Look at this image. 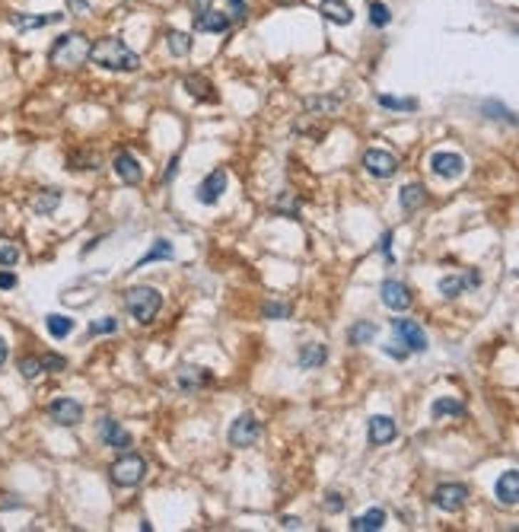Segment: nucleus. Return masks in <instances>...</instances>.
<instances>
[{
	"instance_id": "obj_14",
	"label": "nucleus",
	"mask_w": 519,
	"mask_h": 532,
	"mask_svg": "<svg viewBox=\"0 0 519 532\" xmlns=\"http://www.w3.org/2000/svg\"><path fill=\"white\" fill-rule=\"evenodd\" d=\"M494 494H497V501H500V503L516 507V503H519V469H510V472H503L500 479H497Z\"/></svg>"
},
{
	"instance_id": "obj_35",
	"label": "nucleus",
	"mask_w": 519,
	"mask_h": 532,
	"mask_svg": "<svg viewBox=\"0 0 519 532\" xmlns=\"http://www.w3.org/2000/svg\"><path fill=\"white\" fill-rule=\"evenodd\" d=\"M370 23L376 26V29H382V26L392 23V13H389V6H386V4L373 0V4H370Z\"/></svg>"
},
{
	"instance_id": "obj_44",
	"label": "nucleus",
	"mask_w": 519,
	"mask_h": 532,
	"mask_svg": "<svg viewBox=\"0 0 519 532\" xmlns=\"http://www.w3.org/2000/svg\"><path fill=\"white\" fill-rule=\"evenodd\" d=\"M386 354H392V357L405 360V357H408V347H392V344H386Z\"/></svg>"
},
{
	"instance_id": "obj_22",
	"label": "nucleus",
	"mask_w": 519,
	"mask_h": 532,
	"mask_svg": "<svg viewBox=\"0 0 519 532\" xmlns=\"http://www.w3.org/2000/svg\"><path fill=\"white\" fill-rule=\"evenodd\" d=\"M386 526V510L382 507H373V510H366L364 516H357V520L351 523V529L354 532H376Z\"/></svg>"
},
{
	"instance_id": "obj_51",
	"label": "nucleus",
	"mask_w": 519,
	"mask_h": 532,
	"mask_svg": "<svg viewBox=\"0 0 519 532\" xmlns=\"http://www.w3.org/2000/svg\"><path fill=\"white\" fill-rule=\"evenodd\" d=\"M516 277H519V271H516Z\"/></svg>"
},
{
	"instance_id": "obj_23",
	"label": "nucleus",
	"mask_w": 519,
	"mask_h": 532,
	"mask_svg": "<svg viewBox=\"0 0 519 532\" xmlns=\"http://www.w3.org/2000/svg\"><path fill=\"white\" fill-rule=\"evenodd\" d=\"M182 86H185V93H188V96H195L197 102H214L217 99L214 86H210L204 77H185V83H182Z\"/></svg>"
},
{
	"instance_id": "obj_45",
	"label": "nucleus",
	"mask_w": 519,
	"mask_h": 532,
	"mask_svg": "<svg viewBox=\"0 0 519 532\" xmlns=\"http://www.w3.org/2000/svg\"><path fill=\"white\" fill-rule=\"evenodd\" d=\"M230 6H233V16H245V0H230Z\"/></svg>"
},
{
	"instance_id": "obj_12",
	"label": "nucleus",
	"mask_w": 519,
	"mask_h": 532,
	"mask_svg": "<svg viewBox=\"0 0 519 532\" xmlns=\"http://www.w3.org/2000/svg\"><path fill=\"white\" fill-rule=\"evenodd\" d=\"M227 179H230L227 169H214V173L197 185V201H201V204H217V201H220V195L227 192Z\"/></svg>"
},
{
	"instance_id": "obj_36",
	"label": "nucleus",
	"mask_w": 519,
	"mask_h": 532,
	"mask_svg": "<svg viewBox=\"0 0 519 532\" xmlns=\"http://www.w3.org/2000/svg\"><path fill=\"white\" fill-rule=\"evenodd\" d=\"M379 106L382 108H395V112H414L418 102L414 99H395V96H379Z\"/></svg>"
},
{
	"instance_id": "obj_30",
	"label": "nucleus",
	"mask_w": 519,
	"mask_h": 532,
	"mask_svg": "<svg viewBox=\"0 0 519 532\" xmlns=\"http://www.w3.org/2000/svg\"><path fill=\"white\" fill-rule=\"evenodd\" d=\"M166 45H169V54H175V58H185V54L191 51V36L173 29V32L166 36Z\"/></svg>"
},
{
	"instance_id": "obj_18",
	"label": "nucleus",
	"mask_w": 519,
	"mask_h": 532,
	"mask_svg": "<svg viewBox=\"0 0 519 532\" xmlns=\"http://www.w3.org/2000/svg\"><path fill=\"white\" fill-rule=\"evenodd\" d=\"M230 29V16L227 13H217V10H204L195 16V32H227Z\"/></svg>"
},
{
	"instance_id": "obj_13",
	"label": "nucleus",
	"mask_w": 519,
	"mask_h": 532,
	"mask_svg": "<svg viewBox=\"0 0 519 532\" xmlns=\"http://www.w3.org/2000/svg\"><path fill=\"white\" fill-rule=\"evenodd\" d=\"M112 169H115V175H118L125 185H138V182L143 179V169H140V163L134 160L128 150H121L118 156H115V163H112Z\"/></svg>"
},
{
	"instance_id": "obj_46",
	"label": "nucleus",
	"mask_w": 519,
	"mask_h": 532,
	"mask_svg": "<svg viewBox=\"0 0 519 532\" xmlns=\"http://www.w3.org/2000/svg\"><path fill=\"white\" fill-rule=\"evenodd\" d=\"M175 166H179V156H173V163H169V169H166V173H163V182H169V179H173V175H175Z\"/></svg>"
},
{
	"instance_id": "obj_47",
	"label": "nucleus",
	"mask_w": 519,
	"mask_h": 532,
	"mask_svg": "<svg viewBox=\"0 0 519 532\" xmlns=\"http://www.w3.org/2000/svg\"><path fill=\"white\" fill-rule=\"evenodd\" d=\"M281 526H284V529H299V520H297V516H284Z\"/></svg>"
},
{
	"instance_id": "obj_21",
	"label": "nucleus",
	"mask_w": 519,
	"mask_h": 532,
	"mask_svg": "<svg viewBox=\"0 0 519 532\" xmlns=\"http://www.w3.org/2000/svg\"><path fill=\"white\" fill-rule=\"evenodd\" d=\"M299 367L303 370H316V367H322L325 360H329V351H325V344H303V351L297 354Z\"/></svg>"
},
{
	"instance_id": "obj_39",
	"label": "nucleus",
	"mask_w": 519,
	"mask_h": 532,
	"mask_svg": "<svg viewBox=\"0 0 519 532\" xmlns=\"http://www.w3.org/2000/svg\"><path fill=\"white\" fill-rule=\"evenodd\" d=\"M118 329V319H99V322H90V335H108V332Z\"/></svg>"
},
{
	"instance_id": "obj_8",
	"label": "nucleus",
	"mask_w": 519,
	"mask_h": 532,
	"mask_svg": "<svg viewBox=\"0 0 519 532\" xmlns=\"http://www.w3.org/2000/svg\"><path fill=\"white\" fill-rule=\"evenodd\" d=\"M258 436H262V424H258L252 414H239V418L233 421V427H230V443H233L236 449L252 446Z\"/></svg>"
},
{
	"instance_id": "obj_41",
	"label": "nucleus",
	"mask_w": 519,
	"mask_h": 532,
	"mask_svg": "<svg viewBox=\"0 0 519 532\" xmlns=\"http://www.w3.org/2000/svg\"><path fill=\"white\" fill-rule=\"evenodd\" d=\"M325 510H329V513H341V510H344V497L329 491V494H325Z\"/></svg>"
},
{
	"instance_id": "obj_42",
	"label": "nucleus",
	"mask_w": 519,
	"mask_h": 532,
	"mask_svg": "<svg viewBox=\"0 0 519 532\" xmlns=\"http://www.w3.org/2000/svg\"><path fill=\"white\" fill-rule=\"evenodd\" d=\"M16 287V275H10V271H0V290H10Z\"/></svg>"
},
{
	"instance_id": "obj_29",
	"label": "nucleus",
	"mask_w": 519,
	"mask_h": 532,
	"mask_svg": "<svg viewBox=\"0 0 519 532\" xmlns=\"http://www.w3.org/2000/svg\"><path fill=\"white\" fill-rule=\"evenodd\" d=\"M430 414H433V418H446V414H456V418H459V414H466V405H462L459 399H436L433 405H430Z\"/></svg>"
},
{
	"instance_id": "obj_20",
	"label": "nucleus",
	"mask_w": 519,
	"mask_h": 532,
	"mask_svg": "<svg viewBox=\"0 0 519 532\" xmlns=\"http://www.w3.org/2000/svg\"><path fill=\"white\" fill-rule=\"evenodd\" d=\"M319 13H322L325 19H332V23H338V26H347L354 19V10L344 4V0H322V4H319Z\"/></svg>"
},
{
	"instance_id": "obj_32",
	"label": "nucleus",
	"mask_w": 519,
	"mask_h": 532,
	"mask_svg": "<svg viewBox=\"0 0 519 532\" xmlns=\"http://www.w3.org/2000/svg\"><path fill=\"white\" fill-rule=\"evenodd\" d=\"M19 255H23L19 245L13 240H6V236H0V265H4V268H13V265L19 262Z\"/></svg>"
},
{
	"instance_id": "obj_24",
	"label": "nucleus",
	"mask_w": 519,
	"mask_h": 532,
	"mask_svg": "<svg viewBox=\"0 0 519 532\" xmlns=\"http://www.w3.org/2000/svg\"><path fill=\"white\" fill-rule=\"evenodd\" d=\"M271 210H274V214H281V217L297 220V217H299V198L293 195V192H281L274 201H271Z\"/></svg>"
},
{
	"instance_id": "obj_34",
	"label": "nucleus",
	"mask_w": 519,
	"mask_h": 532,
	"mask_svg": "<svg viewBox=\"0 0 519 532\" xmlns=\"http://www.w3.org/2000/svg\"><path fill=\"white\" fill-rule=\"evenodd\" d=\"M45 325H48V332H51L54 338H67L73 332V322L67 316H48Z\"/></svg>"
},
{
	"instance_id": "obj_11",
	"label": "nucleus",
	"mask_w": 519,
	"mask_h": 532,
	"mask_svg": "<svg viewBox=\"0 0 519 532\" xmlns=\"http://www.w3.org/2000/svg\"><path fill=\"white\" fill-rule=\"evenodd\" d=\"M379 297H382V303L395 312H405L408 306H411V290H408V284H401V281H382Z\"/></svg>"
},
{
	"instance_id": "obj_2",
	"label": "nucleus",
	"mask_w": 519,
	"mask_h": 532,
	"mask_svg": "<svg viewBox=\"0 0 519 532\" xmlns=\"http://www.w3.org/2000/svg\"><path fill=\"white\" fill-rule=\"evenodd\" d=\"M90 39L80 36V32H67V36H61L58 42L51 45V51H48V61H51V67H58V71H77V67H83V61L90 58Z\"/></svg>"
},
{
	"instance_id": "obj_15",
	"label": "nucleus",
	"mask_w": 519,
	"mask_h": 532,
	"mask_svg": "<svg viewBox=\"0 0 519 532\" xmlns=\"http://www.w3.org/2000/svg\"><path fill=\"white\" fill-rule=\"evenodd\" d=\"M395 436H399V427H395V421L389 418V414L370 418V446H386V443H392Z\"/></svg>"
},
{
	"instance_id": "obj_10",
	"label": "nucleus",
	"mask_w": 519,
	"mask_h": 532,
	"mask_svg": "<svg viewBox=\"0 0 519 532\" xmlns=\"http://www.w3.org/2000/svg\"><path fill=\"white\" fill-rule=\"evenodd\" d=\"M430 169H433L440 179H459L466 173V160L459 153H449V150H440V153L430 156Z\"/></svg>"
},
{
	"instance_id": "obj_16",
	"label": "nucleus",
	"mask_w": 519,
	"mask_h": 532,
	"mask_svg": "<svg viewBox=\"0 0 519 532\" xmlns=\"http://www.w3.org/2000/svg\"><path fill=\"white\" fill-rule=\"evenodd\" d=\"M99 434H102V443H106V446H112V449H128V446H131V434H128L125 427H121L118 421H112V418L102 421Z\"/></svg>"
},
{
	"instance_id": "obj_33",
	"label": "nucleus",
	"mask_w": 519,
	"mask_h": 532,
	"mask_svg": "<svg viewBox=\"0 0 519 532\" xmlns=\"http://www.w3.org/2000/svg\"><path fill=\"white\" fill-rule=\"evenodd\" d=\"M156 258H173V245H169L166 240H156L153 242V249L147 252V255L140 258L138 265H134V268H143V265H150V262H156Z\"/></svg>"
},
{
	"instance_id": "obj_27",
	"label": "nucleus",
	"mask_w": 519,
	"mask_h": 532,
	"mask_svg": "<svg viewBox=\"0 0 519 532\" xmlns=\"http://www.w3.org/2000/svg\"><path fill=\"white\" fill-rule=\"evenodd\" d=\"M338 108H341L338 96H309L306 99V112H312V115H334Z\"/></svg>"
},
{
	"instance_id": "obj_43",
	"label": "nucleus",
	"mask_w": 519,
	"mask_h": 532,
	"mask_svg": "<svg viewBox=\"0 0 519 532\" xmlns=\"http://www.w3.org/2000/svg\"><path fill=\"white\" fill-rule=\"evenodd\" d=\"M389 249H392V233H382V240H379V252H386V255L392 258V252H389Z\"/></svg>"
},
{
	"instance_id": "obj_19",
	"label": "nucleus",
	"mask_w": 519,
	"mask_h": 532,
	"mask_svg": "<svg viewBox=\"0 0 519 532\" xmlns=\"http://www.w3.org/2000/svg\"><path fill=\"white\" fill-rule=\"evenodd\" d=\"M207 383H210V373L204 367H182L179 370V389H185V392H197Z\"/></svg>"
},
{
	"instance_id": "obj_37",
	"label": "nucleus",
	"mask_w": 519,
	"mask_h": 532,
	"mask_svg": "<svg viewBox=\"0 0 519 532\" xmlns=\"http://www.w3.org/2000/svg\"><path fill=\"white\" fill-rule=\"evenodd\" d=\"M19 370H23L26 379H36L42 373V357H23L19 360Z\"/></svg>"
},
{
	"instance_id": "obj_9",
	"label": "nucleus",
	"mask_w": 519,
	"mask_h": 532,
	"mask_svg": "<svg viewBox=\"0 0 519 532\" xmlns=\"http://www.w3.org/2000/svg\"><path fill=\"white\" fill-rule=\"evenodd\" d=\"M48 414H51L54 424L61 427H73L83 421V405H80L77 399H54L51 405H48Z\"/></svg>"
},
{
	"instance_id": "obj_38",
	"label": "nucleus",
	"mask_w": 519,
	"mask_h": 532,
	"mask_svg": "<svg viewBox=\"0 0 519 532\" xmlns=\"http://www.w3.org/2000/svg\"><path fill=\"white\" fill-rule=\"evenodd\" d=\"M262 316L264 319H287V316H290V306H287V303H264Z\"/></svg>"
},
{
	"instance_id": "obj_7",
	"label": "nucleus",
	"mask_w": 519,
	"mask_h": 532,
	"mask_svg": "<svg viewBox=\"0 0 519 532\" xmlns=\"http://www.w3.org/2000/svg\"><path fill=\"white\" fill-rule=\"evenodd\" d=\"M392 332L399 335V344H405L408 351H418V354L427 351V335L414 319H392Z\"/></svg>"
},
{
	"instance_id": "obj_3",
	"label": "nucleus",
	"mask_w": 519,
	"mask_h": 532,
	"mask_svg": "<svg viewBox=\"0 0 519 532\" xmlns=\"http://www.w3.org/2000/svg\"><path fill=\"white\" fill-rule=\"evenodd\" d=\"M125 306L140 325H150L163 306V297L153 287H131L125 293Z\"/></svg>"
},
{
	"instance_id": "obj_26",
	"label": "nucleus",
	"mask_w": 519,
	"mask_h": 532,
	"mask_svg": "<svg viewBox=\"0 0 519 532\" xmlns=\"http://www.w3.org/2000/svg\"><path fill=\"white\" fill-rule=\"evenodd\" d=\"M424 201H427V192H424V185H405L401 188V208L411 214V210H418V208H424Z\"/></svg>"
},
{
	"instance_id": "obj_40",
	"label": "nucleus",
	"mask_w": 519,
	"mask_h": 532,
	"mask_svg": "<svg viewBox=\"0 0 519 532\" xmlns=\"http://www.w3.org/2000/svg\"><path fill=\"white\" fill-rule=\"evenodd\" d=\"M64 367H67V360L61 357V354H42V370L58 373V370H64Z\"/></svg>"
},
{
	"instance_id": "obj_1",
	"label": "nucleus",
	"mask_w": 519,
	"mask_h": 532,
	"mask_svg": "<svg viewBox=\"0 0 519 532\" xmlns=\"http://www.w3.org/2000/svg\"><path fill=\"white\" fill-rule=\"evenodd\" d=\"M90 58L99 67H106V71H138V67H140L138 54H134L125 42H121V39H115V36L99 39V42L90 48Z\"/></svg>"
},
{
	"instance_id": "obj_28",
	"label": "nucleus",
	"mask_w": 519,
	"mask_h": 532,
	"mask_svg": "<svg viewBox=\"0 0 519 532\" xmlns=\"http://www.w3.org/2000/svg\"><path fill=\"white\" fill-rule=\"evenodd\" d=\"M61 204V192H54V188H45L42 195H36V201H32V210H36L38 217H48L54 208Z\"/></svg>"
},
{
	"instance_id": "obj_6",
	"label": "nucleus",
	"mask_w": 519,
	"mask_h": 532,
	"mask_svg": "<svg viewBox=\"0 0 519 532\" xmlns=\"http://www.w3.org/2000/svg\"><path fill=\"white\" fill-rule=\"evenodd\" d=\"M364 169L370 175H376V179H392L395 173H399V160H395V153H389V150H366L364 153Z\"/></svg>"
},
{
	"instance_id": "obj_48",
	"label": "nucleus",
	"mask_w": 519,
	"mask_h": 532,
	"mask_svg": "<svg viewBox=\"0 0 519 532\" xmlns=\"http://www.w3.org/2000/svg\"><path fill=\"white\" fill-rule=\"evenodd\" d=\"M207 4H210V0H191V10H195V13H204V10H207Z\"/></svg>"
},
{
	"instance_id": "obj_5",
	"label": "nucleus",
	"mask_w": 519,
	"mask_h": 532,
	"mask_svg": "<svg viewBox=\"0 0 519 532\" xmlns=\"http://www.w3.org/2000/svg\"><path fill=\"white\" fill-rule=\"evenodd\" d=\"M466 501H468L466 484L449 481V484H440V488L433 491V507L443 510V513H456V510H462V507H466Z\"/></svg>"
},
{
	"instance_id": "obj_4",
	"label": "nucleus",
	"mask_w": 519,
	"mask_h": 532,
	"mask_svg": "<svg viewBox=\"0 0 519 532\" xmlns=\"http://www.w3.org/2000/svg\"><path fill=\"white\" fill-rule=\"evenodd\" d=\"M108 472H112V481L118 484V488H134V484H140L143 475H147V462H143L140 456L128 453V456H121Z\"/></svg>"
},
{
	"instance_id": "obj_25",
	"label": "nucleus",
	"mask_w": 519,
	"mask_h": 532,
	"mask_svg": "<svg viewBox=\"0 0 519 532\" xmlns=\"http://www.w3.org/2000/svg\"><path fill=\"white\" fill-rule=\"evenodd\" d=\"M61 16H64V13H48V16H23V13H16L10 23L16 26V29H38V26L61 23Z\"/></svg>"
},
{
	"instance_id": "obj_50",
	"label": "nucleus",
	"mask_w": 519,
	"mask_h": 532,
	"mask_svg": "<svg viewBox=\"0 0 519 532\" xmlns=\"http://www.w3.org/2000/svg\"><path fill=\"white\" fill-rule=\"evenodd\" d=\"M277 4H299V0H277Z\"/></svg>"
},
{
	"instance_id": "obj_17",
	"label": "nucleus",
	"mask_w": 519,
	"mask_h": 532,
	"mask_svg": "<svg viewBox=\"0 0 519 532\" xmlns=\"http://www.w3.org/2000/svg\"><path fill=\"white\" fill-rule=\"evenodd\" d=\"M478 284H481V275H478V271H468L466 277H459V275H449V277H443L440 281V293L443 297H459L462 290H468V287H478Z\"/></svg>"
},
{
	"instance_id": "obj_49",
	"label": "nucleus",
	"mask_w": 519,
	"mask_h": 532,
	"mask_svg": "<svg viewBox=\"0 0 519 532\" xmlns=\"http://www.w3.org/2000/svg\"><path fill=\"white\" fill-rule=\"evenodd\" d=\"M4 360H6V341L0 338V367H4Z\"/></svg>"
},
{
	"instance_id": "obj_31",
	"label": "nucleus",
	"mask_w": 519,
	"mask_h": 532,
	"mask_svg": "<svg viewBox=\"0 0 519 532\" xmlns=\"http://www.w3.org/2000/svg\"><path fill=\"white\" fill-rule=\"evenodd\" d=\"M347 338H351V344H370V341L376 338V325H373V322H357L351 332H347Z\"/></svg>"
}]
</instances>
